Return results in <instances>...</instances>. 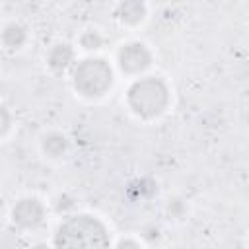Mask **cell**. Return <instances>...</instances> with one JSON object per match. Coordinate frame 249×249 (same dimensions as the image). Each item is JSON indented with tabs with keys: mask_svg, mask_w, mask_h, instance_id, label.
<instances>
[{
	"mask_svg": "<svg viewBox=\"0 0 249 249\" xmlns=\"http://www.w3.org/2000/svg\"><path fill=\"white\" fill-rule=\"evenodd\" d=\"M74 62H76V49L66 41L54 43L45 54V64L53 74L68 72L74 66Z\"/></svg>",
	"mask_w": 249,
	"mask_h": 249,
	"instance_id": "cell-7",
	"label": "cell"
},
{
	"mask_svg": "<svg viewBox=\"0 0 249 249\" xmlns=\"http://www.w3.org/2000/svg\"><path fill=\"white\" fill-rule=\"evenodd\" d=\"M12 124H14V117H12L10 109L6 105H0V140L10 134Z\"/></svg>",
	"mask_w": 249,
	"mask_h": 249,
	"instance_id": "cell-12",
	"label": "cell"
},
{
	"mask_svg": "<svg viewBox=\"0 0 249 249\" xmlns=\"http://www.w3.org/2000/svg\"><path fill=\"white\" fill-rule=\"evenodd\" d=\"M124 105L142 123L158 121L171 107V88L161 76L142 74L128 84Z\"/></svg>",
	"mask_w": 249,
	"mask_h": 249,
	"instance_id": "cell-1",
	"label": "cell"
},
{
	"mask_svg": "<svg viewBox=\"0 0 249 249\" xmlns=\"http://www.w3.org/2000/svg\"><path fill=\"white\" fill-rule=\"evenodd\" d=\"M165 210H167L169 216H173V218H181V216L187 212V204H185V200H183L181 196H173V198L167 200Z\"/></svg>",
	"mask_w": 249,
	"mask_h": 249,
	"instance_id": "cell-13",
	"label": "cell"
},
{
	"mask_svg": "<svg viewBox=\"0 0 249 249\" xmlns=\"http://www.w3.org/2000/svg\"><path fill=\"white\" fill-rule=\"evenodd\" d=\"M113 18L123 27H138L148 18L146 0H119L113 8Z\"/></svg>",
	"mask_w": 249,
	"mask_h": 249,
	"instance_id": "cell-6",
	"label": "cell"
},
{
	"mask_svg": "<svg viewBox=\"0 0 249 249\" xmlns=\"http://www.w3.org/2000/svg\"><path fill=\"white\" fill-rule=\"evenodd\" d=\"M53 2H56V4H64V2H68V0H53Z\"/></svg>",
	"mask_w": 249,
	"mask_h": 249,
	"instance_id": "cell-16",
	"label": "cell"
},
{
	"mask_svg": "<svg viewBox=\"0 0 249 249\" xmlns=\"http://www.w3.org/2000/svg\"><path fill=\"white\" fill-rule=\"evenodd\" d=\"M47 204L37 196H21L10 208V224L18 231H37L47 220Z\"/></svg>",
	"mask_w": 249,
	"mask_h": 249,
	"instance_id": "cell-5",
	"label": "cell"
},
{
	"mask_svg": "<svg viewBox=\"0 0 249 249\" xmlns=\"http://www.w3.org/2000/svg\"><path fill=\"white\" fill-rule=\"evenodd\" d=\"M111 245L117 249H140L144 245V241L134 235H124V237H119L117 241H111Z\"/></svg>",
	"mask_w": 249,
	"mask_h": 249,
	"instance_id": "cell-14",
	"label": "cell"
},
{
	"mask_svg": "<svg viewBox=\"0 0 249 249\" xmlns=\"http://www.w3.org/2000/svg\"><path fill=\"white\" fill-rule=\"evenodd\" d=\"M29 41V27L21 21H8L0 29V47L8 53L21 51Z\"/></svg>",
	"mask_w": 249,
	"mask_h": 249,
	"instance_id": "cell-9",
	"label": "cell"
},
{
	"mask_svg": "<svg viewBox=\"0 0 249 249\" xmlns=\"http://www.w3.org/2000/svg\"><path fill=\"white\" fill-rule=\"evenodd\" d=\"M39 148L47 160H64L70 152V138L60 130H47L39 140Z\"/></svg>",
	"mask_w": 249,
	"mask_h": 249,
	"instance_id": "cell-8",
	"label": "cell"
},
{
	"mask_svg": "<svg viewBox=\"0 0 249 249\" xmlns=\"http://www.w3.org/2000/svg\"><path fill=\"white\" fill-rule=\"evenodd\" d=\"M76 208V198L70 195V193H58L53 200V210L60 216L64 214H70L72 210Z\"/></svg>",
	"mask_w": 249,
	"mask_h": 249,
	"instance_id": "cell-11",
	"label": "cell"
},
{
	"mask_svg": "<svg viewBox=\"0 0 249 249\" xmlns=\"http://www.w3.org/2000/svg\"><path fill=\"white\" fill-rule=\"evenodd\" d=\"M107 224L88 212L64 214L53 233V247H109Z\"/></svg>",
	"mask_w": 249,
	"mask_h": 249,
	"instance_id": "cell-2",
	"label": "cell"
},
{
	"mask_svg": "<svg viewBox=\"0 0 249 249\" xmlns=\"http://www.w3.org/2000/svg\"><path fill=\"white\" fill-rule=\"evenodd\" d=\"M78 47L84 51V53H97L105 47V35L95 29V27H89V29H84L80 35H78Z\"/></svg>",
	"mask_w": 249,
	"mask_h": 249,
	"instance_id": "cell-10",
	"label": "cell"
},
{
	"mask_svg": "<svg viewBox=\"0 0 249 249\" xmlns=\"http://www.w3.org/2000/svg\"><path fill=\"white\" fill-rule=\"evenodd\" d=\"M154 64V53L152 49L142 41H124L119 45L115 53V66L121 74L128 78H138L146 74Z\"/></svg>",
	"mask_w": 249,
	"mask_h": 249,
	"instance_id": "cell-4",
	"label": "cell"
},
{
	"mask_svg": "<svg viewBox=\"0 0 249 249\" xmlns=\"http://www.w3.org/2000/svg\"><path fill=\"white\" fill-rule=\"evenodd\" d=\"M152 2H154V4H167L169 0H152Z\"/></svg>",
	"mask_w": 249,
	"mask_h": 249,
	"instance_id": "cell-15",
	"label": "cell"
},
{
	"mask_svg": "<svg viewBox=\"0 0 249 249\" xmlns=\"http://www.w3.org/2000/svg\"><path fill=\"white\" fill-rule=\"evenodd\" d=\"M113 84L115 70L101 56H86L70 68V86L82 99L97 101L113 89Z\"/></svg>",
	"mask_w": 249,
	"mask_h": 249,
	"instance_id": "cell-3",
	"label": "cell"
}]
</instances>
